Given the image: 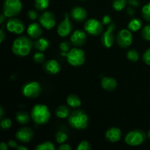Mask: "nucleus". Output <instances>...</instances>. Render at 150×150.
<instances>
[{
	"instance_id": "ddd939ff",
	"label": "nucleus",
	"mask_w": 150,
	"mask_h": 150,
	"mask_svg": "<svg viewBox=\"0 0 150 150\" xmlns=\"http://www.w3.org/2000/svg\"><path fill=\"white\" fill-rule=\"evenodd\" d=\"M39 22L44 29L51 30L56 26V17L52 12L45 11L40 16Z\"/></svg>"
},
{
	"instance_id": "1a4fd4ad",
	"label": "nucleus",
	"mask_w": 150,
	"mask_h": 150,
	"mask_svg": "<svg viewBox=\"0 0 150 150\" xmlns=\"http://www.w3.org/2000/svg\"><path fill=\"white\" fill-rule=\"evenodd\" d=\"M116 41L119 46L127 48L133 43V34L129 29H123L119 31L116 37Z\"/></svg>"
},
{
	"instance_id": "de8ad7c7",
	"label": "nucleus",
	"mask_w": 150,
	"mask_h": 150,
	"mask_svg": "<svg viewBox=\"0 0 150 150\" xmlns=\"http://www.w3.org/2000/svg\"><path fill=\"white\" fill-rule=\"evenodd\" d=\"M4 117V109H3L2 107H0V119H3Z\"/></svg>"
},
{
	"instance_id": "a18cd8bd",
	"label": "nucleus",
	"mask_w": 150,
	"mask_h": 150,
	"mask_svg": "<svg viewBox=\"0 0 150 150\" xmlns=\"http://www.w3.org/2000/svg\"><path fill=\"white\" fill-rule=\"evenodd\" d=\"M127 15H128V16H133V15H134V13H135V10H133V7H128V8L127 9Z\"/></svg>"
},
{
	"instance_id": "4468645a",
	"label": "nucleus",
	"mask_w": 150,
	"mask_h": 150,
	"mask_svg": "<svg viewBox=\"0 0 150 150\" xmlns=\"http://www.w3.org/2000/svg\"><path fill=\"white\" fill-rule=\"evenodd\" d=\"M87 40V35L83 30L78 29L73 32L70 36V42L75 47H81L86 43Z\"/></svg>"
},
{
	"instance_id": "c85d7f7f",
	"label": "nucleus",
	"mask_w": 150,
	"mask_h": 150,
	"mask_svg": "<svg viewBox=\"0 0 150 150\" xmlns=\"http://www.w3.org/2000/svg\"><path fill=\"white\" fill-rule=\"evenodd\" d=\"M139 53L138 52L137 50L131 49L129 50L127 52V59L130 62H136L139 59Z\"/></svg>"
},
{
	"instance_id": "4be33fe9",
	"label": "nucleus",
	"mask_w": 150,
	"mask_h": 150,
	"mask_svg": "<svg viewBox=\"0 0 150 150\" xmlns=\"http://www.w3.org/2000/svg\"><path fill=\"white\" fill-rule=\"evenodd\" d=\"M71 114L70 109L68 106L64 105H59L57 107L55 110V115L56 117L59 119H64L67 118Z\"/></svg>"
},
{
	"instance_id": "37998d69",
	"label": "nucleus",
	"mask_w": 150,
	"mask_h": 150,
	"mask_svg": "<svg viewBox=\"0 0 150 150\" xmlns=\"http://www.w3.org/2000/svg\"><path fill=\"white\" fill-rule=\"evenodd\" d=\"M6 38V35L4 33V31L3 28H1L0 29V42H3Z\"/></svg>"
},
{
	"instance_id": "20e7f679",
	"label": "nucleus",
	"mask_w": 150,
	"mask_h": 150,
	"mask_svg": "<svg viewBox=\"0 0 150 150\" xmlns=\"http://www.w3.org/2000/svg\"><path fill=\"white\" fill-rule=\"evenodd\" d=\"M66 59L69 64L73 67H79L82 64H84L85 59V53L81 48L78 47L71 48L68 52L67 53Z\"/></svg>"
},
{
	"instance_id": "3c124183",
	"label": "nucleus",
	"mask_w": 150,
	"mask_h": 150,
	"mask_svg": "<svg viewBox=\"0 0 150 150\" xmlns=\"http://www.w3.org/2000/svg\"><path fill=\"white\" fill-rule=\"evenodd\" d=\"M81 1H86V0H81Z\"/></svg>"
},
{
	"instance_id": "58836bf2",
	"label": "nucleus",
	"mask_w": 150,
	"mask_h": 150,
	"mask_svg": "<svg viewBox=\"0 0 150 150\" xmlns=\"http://www.w3.org/2000/svg\"><path fill=\"white\" fill-rule=\"evenodd\" d=\"M102 23L104 25V26H107V25H109L110 23H112L111 22V16H108V15H105V16H104L102 18Z\"/></svg>"
},
{
	"instance_id": "f03ea898",
	"label": "nucleus",
	"mask_w": 150,
	"mask_h": 150,
	"mask_svg": "<svg viewBox=\"0 0 150 150\" xmlns=\"http://www.w3.org/2000/svg\"><path fill=\"white\" fill-rule=\"evenodd\" d=\"M30 115L34 122L42 125L48 122L51 117V112L47 105L44 104H37L32 108Z\"/></svg>"
},
{
	"instance_id": "49530a36",
	"label": "nucleus",
	"mask_w": 150,
	"mask_h": 150,
	"mask_svg": "<svg viewBox=\"0 0 150 150\" xmlns=\"http://www.w3.org/2000/svg\"><path fill=\"white\" fill-rule=\"evenodd\" d=\"M6 18L7 17L4 16V13H1V14L0 15V24H2V23H4V21H5Z\"/></svg>"
},
{
	"instance_id": "b1692460",
	"label": "nucleus",
	"mask_w": 150,
	"mask_h": 150,
	"mask_svg": "<svg viewBox=\"0 0 150 150\" xmlns=\"http://www.w3.org/2000/svg\"><path fill=\"white\" fill-rule=\"evenodd\" d=\"M142 26V22L140 19L137 18H134L132 19L129 23L127 24V28L131 32H138L140 30Z\"/></svg>"
},
{
	"instance_id": "f257e3e1",
	"label": "nucleus",
	"mask_w": 150,
	"mask_h": 150,
	"mask_svg": "<svg viewBox=\"0 0 150 150\" xmlns=\"http://www.w3.org/2000/svg\"><path fill=\"white\" fill-rule=\"evenodd\" d=\"M33 46L34 43L30 38L26 36H21L13 41L12 51L15 55L24 57L30 54Z\"/></svg>"
},
{
	"instance_id": "f704fd0d",
	"label": "nucleus",
	"mask_w": 150,
	"mask_h": 150,
	"mask_svg": "<svg viewBox=\"0 0 150 150\" xmlns=\"http://www.w3.org/2000/svg\"><path fill=\"white\" fill-rule=\"evenodd\" d=\"M12 125V121L9 118H5V119H1V123H0V125L1 127L4 130H7V129H10Z\"/></svg>"
},
{
	"instance_id": "473e14b6",
	"label": "nucleus",
	"mask_w": 150,
	"mask_h": 150,
	"mask_svg": "<svg viewBox=\"0 0 150 150\" xmlns=\"http://www.w3.org/2000/svg\"><path fill=\"white\" fill-rule=\"evenodd\" d=\"M142 37L144 40L150 41V24L146 25L142 28Z\"/></svg>"
},
{
	"instance_id": "aec40b11",
	"label": "nucleus",
	"mask_w": 150,
	"mask_h": 150,
	"mask_svg": "<svg viewBox=\"0 0 150 150\" xmlns=\"http://www.w3.org/2000/svg\"><path fill=\"white\" fill-rule=\"evenodd\" d=\"M101 86L105 90L111 92L117 86V81L115 79L111 77H103L101 80Z\"/></svg>"
},
{
	"instance_id": "412c9836",
	"label": "nucleus",
	"mask_w": 150,
	"mask_h": 150,
	"mask_svg": "<svg viewBox=\"0 0 150 150\" xmlns=\"http://www.w3.org/2000/svg\"><path fill=\"white\" fill-rule=\"evenodd\" d=\"M34 46H35V49L38 50V51L44 52L50 46V42L46 38L40 37L38 39H36L35 42H34Z\"/></svg>"
},
{
	"instance_id": "a211bd4d",
	"label": "nucleus",
	"mask_w": 150,
	"mask_h": 150,
	"mask_svg": "<svg viewBox=\"0 0 150 150\" xmlns=\"http://www.w3.org/2000/svg\"><path fill=\"white\" fill-rule=\"evenodd\" d=\"M42 26H41L40 23H38L36 22L30 23L26 29V32H27L29 38L32 39H38L39 38H40L42 33Z\"/></svg>"
},
{
	"instance_id": "393cba45",
	"label": "nucleus",
	"mask_w": 150,
	"mask_h": 150,
	"mask_svg": "<svg viewBox=\"0 0 150 150\" xmlns=\"http://www.w3.org/2000/svg\"><path fill=\"white\" fill-rule=\"evenodd\" d=\"M16 120L19 124L21 125H26L29 123V120H30V117H29V114L26 113V111H19L16 114Z\"/></svg>"
},
{
	"instance_id": "bb28decb",
	"label": "nucleus",
	"mask_w": 150,
	"mask_h": 150,
	"mask_svg": "<svg viewBox=\"0 0 150 150\" xmlns=\"http://www.w3.org/2000/svg\"><path fill=\"white\" fill-rule=\"evenodd\" d=\"M127 0H114L112 3V7L114 10L120 12L126 7Z\"/></svg>"
},
{
	"instance_id": "c03bdc74",
	"label": "nucleus",
	"mask_w": 150,
	"mask_h": 150,
	"mask_svg": "<svg viewBox=\"0 0 150 150\" xmlns=\"http://www.w3.org/2000/svg\"><path fill=\"white\" fill-rule=\"evenodd\" d=\"M8 144H6L4 142H1L0 144V149L1 150H7L8 149Z\"/></svg>"
},
{
	"instance_id": "7c9ffc66",
	"label": "nucleus",
	"mask_w": 150,
	"mask_h": 150,
	"mask_svg": "<svg viewBox=\"0 0 150 150\" xmlns=\"http://www.w3.org/2000/svg\"><path fill=\"white\" fill-rule=\"evenodd\" d=\"M142 16L144 20L150 22V1L142 7Z\"/></svg>"
},
{
	"instance_id": "9d476101",
	"label": "nucleus",
	"mask_w": 150,
	"mask_h": 150,
	"mask_svg": "<svg viewBox=\"0 0 150 150\" xmlns=\"http://www.w3.org/2000/svg\"><path fill=\"white\" fill-rule=\"evenodd\" d=\"M115 23H111L108 25L107 30L103 32L100 38V42L103 46L106 48H110L113 46L115 41V37L114 35V31L115 29Z\"/></svg>"
},
{
	"instance_id": "c9c22d12",
	"label": "nucleus",
	"mask_w": 150,
	"mask_h": 150,
	"mask_svg": "<svg viewBox=\"0 0 150 150\" xmlns=\"http://www.w3.org/2000/svg\"><path fill=\"white\" fill-rule=\"evenodd\" d=\"M92 149L90 144L86 141H82L78 145L76 149L77 150H90Z\"/></svg>"
},
{
	"instance_id": "5701e85b",
	"label": "nucleus",
	"mask_w": 150,
	"mask_h": 150,
	"mask_svg": "<svg viewBox=\"0 0 150 150\" xmlns=\"http://www.w3.org/2000/svg\"><path fill=\"white\" fill-rule=\"evenodd\" d=\"M67 103L73 108H78L81 105V100L78 95L75 94L69 95L67 98Z\"/></svg>"
},
{
	"instance_id": "f3484780",
	"label": "nucleus",
	"mask_w": 150,
	"mask_h": 150,
	"mask_svg": "<svg viewBox=\"0 0 150 150\" xmlns=\"http://www.w3.org/2000/svg\"><path fill=\"white\" fill-rule=\"evenodd\" d=\"M43 69L48 74L56 75L60 72L61 66L56 59H50L44 63Z\"/></svg>"
},
{
	"instance_id": "0eeeda50",
	"label": "nucleus",
	"mask_w": 150,
	"mask_h": 150,
	"mask_svg": "<svg viewBox=\"0 0 150 150\" xmlns=\"http://www.w3.org/2000/svg\"><path fill=\"white\" fill-rule=\"evenodd\" d=\"M22 95L27 98H38L42 93V87L40 84L37 81L27 82L23 86L21 89Z\"/></svg>"
},
{
	"instance_id": "6e6552de",
	"label": "nucleus",
	"mask_w": 150,
	"mask_h": 150,
	"mask_svg": "<svg viewBox=\"0 0 150 150\" xmlns=\"http://www.w3.org/2000/svg\"><path fill=\"white\" fill-rule=\"evenodd\" d=\"M103 26L102 21H100L98 19L89 18L85 21L83 28L88 35L98 36L103 32Z\"/></svg>"
},
{
	"instance_id": "423d86ee",
	"label": "nucleus",
	"mask_w": 150,
	"mask_h": 150,
	"mask_svg": "<svg viewBox=\"0 0 150 150\" xmlns=\"http://www.w3.org/2000/svg\"><path fill=\"white\" fill-rule=\"evenodd\" d=\"M146 139V133L143 130H133L127 133L125 137V142L129 146H137L142 144Z\"/></svg>"
},
{
	"instance_id": "c756f323",
	"label": "nucleus",
	"mask_w": 150,
	"mask_h": 150,
	"mask_svg": "<svg viewBox=\"0 0 150 150\" xmlns=\"http://www.w3.org/2000/svg\"><path fill=\"white\" fill-rule=\"evenodd\" d=\"M67 133H64V131H58L56 133L55 136V139L56 142L59 144H64L66 141L67 140Z\"/></svg>"
},
{
	"instance_id": "39448f33",
	"label": "nucleus",
	"mask_w": 150,
	"mask_h": 150,
	"mask_svg": "<svg viewBox=\"0 0 150 150\" xmlns=\"http://www.w3.org/2000/svg\"><path fill=\"white\" fill-rule=\"evenodd\" d=\"M22 10L21 0H4L3 4V13L7 18L16 17Z\"/></svg>"
},
{
	"instance_id": "cd10ccee",
	"label": "nucleus",
	"mask_w": 150,
	"mask_h": 150,
	"mask_svg": "<svg viewBox=\"0 0 150 150\" xmlns=\"http://www.w3.org/2000/svg\"><path fill=\"white\" fill-rule=\"evenodd\" d=\"M36 150H55L56 147L54 144L51 142H45L39 144L35 148Z\"/></svg>"
},
{
	"instance_id": "79ce46f5",
	"label": "nucleus",
	"mask_w": 150,
	"mask_h": 150,
	"mask_svg": "<svg viewBox=\"0 0 150 150\" xmlns=\"http://www.w3.org/2000/svg\"><path fill=\"white\" fill-rule=\"evenodd\" d=\"M8 146H9V147L12 148V149H14V148L17 149V147H18V144L16 143L15 141L10 140V141H9V142H8Z\"/></svg>"
},
{
	"instance_id": "9b49d317",
	"label": "nucleus",
	"mask_w": 150,
	"mask_h": 150,
	"mask_svg": "<svg viewBox=\"0 0 150 150\" xmlns=\"http://www.w3.org/2000/svg\"><path fill=\"white\" fill-rule=\"evenodd\" d=\"M7 31L16 35H21L25 29V25L21 20L17 18H10L6 23Z\"/></svg>"
},
{
	"instance_id": "8fccbe9b",
	"label": "nucleus",
	"mask_w": 150,
	"mask_h": 150,
	"mask_svg": "<svg viewBox=\"0 0 150 150\" xmlns=\"http://www.w3.org/2000/svg\"><path fill=\"white\" fill-rule=\"evenodd\" d=\"M147 136H148V137H149V139H150V130H149V131H148V133H147Z\"/></svg>"
},
{
	"instance_id": "4c0bfd02",
	"label": "nucleus",
	"mask_w": 150,
	"mask_h": 150,
	"mask_svg": "<svg viewBox=\"0 0 150 150\" xmlns=\"http://www.w3.org/2000/svg\"><path fill=\"white\" fill-rule=\"evenodd\" d=\"M143 62L147 65H150V48L146 50L142 56Z\"/></svg>"
},
{
	"instance_id": "2f4dec72",
	"label": "nucleus",
	"mask_w": 150,
	"mask_h": 150,
	"mask_svg": "<svg viewBox=\"0 0 150 150\" xmlns=\"http://www.w3.org/2000/svg\"><path fill=\"white\" fill-rule=\"evenodd\" d=\"M45 55L41 51L36 52L33 56V60L35 61V62L38 63V64H42L45 62Z\"/></svg>"
},
{
	"instance_id": "72a5a7b5",
	"label": "nucleus",
	"mask_w": 150,
	"mask_h": 150,
	"mask_svg": "<svg viewBox=\"0 0 150 150\" xmlns=\"http://www.w3.org/2000/svg\"><path fill=\"white\" fill-rule=\"evenodd\" d=\"M71 42H67V41H63L60 43L59 49L61 52L67 53L70 49H71Z\"/></svg>"
},
{
	"instance_id": "e433bc0d",
	"label": "nucleus",
	"mask_w": 150,
	"mask_h": 150,
	"mask_svg": "<svg viewBox=\"0 0 150 150\" xmlns=\"http://www.w3.org/2000/svg\"><path fill=\"white\" fill-rule=\"evenodd\" d=\"M28 18L30 19L31 21H35L38 18H39L40 16L38 12L35 10H30L27 13Z\"/></svg>"
},
{
	"instance_id": "dca6fc26",
	"label": "nucleus",
	"mask_w": 150,
	"mask_h": 150,
	"mask_svg": "<svg viewBox=\"0 0 150 150\" xmlns=\"http://www.w3.org/2000/svg\"><path fill=\"white\" fill-rule=\"evenodd\" d=\"M70 15L72 19L78 23L84 21L87 18V12L86 9L81 6H76L73 7L70 10Z\"/></svg>"
},
{
	"instance_id": "7ed1b4c3",
	"label": "nucleus",
	"mask_w": 150,
	"mask_h": 150,
	"mask_svg": "<svg viewBox=\"0 0 150 150\" xmlns=\"http://www.w3.org/2000/svg\"><path fill=\"white\" fill-rule=\"evenodd\" d=\"M68 123L73 128L84 130L89 125V117L83 111L76 109L71 112L68 117Z\"/></svg>"
},
{
	"instance_id": "a878e982",
	"label": "nucleus",
	"mask_w": 150,
	"mask_h": 150,
	"mask_svg": "<svg viewBox=\"0 0 150 150\" xmlns=\"http://www.w3.org/2000/svg\"><path fill=\"white\" fill-rule=\"evenodd\" d=\"M49 0H35V7L38 11H45L49 7Z\"/></svg>"
},
{
	"instance_id": "2eb2a0df",
	"label": "nucleus",
	"mask_w": 150,
	"mask_h": 150,
	"mask_svg": "<svg viewBox=\"0 0 150 150\" xmlns=\"http://www.w3.org/2000/svg\"><path fill=\"white\" fill-rule=\"evenodd\" d=\"M34 137V132L31 128L23 127L19 129L16 133V138L21 143H29Z\"/></svg>"
},
{
	"instance_id": "a19ab883",
	"label": "nucleus",
	"mask_w": 150,
	"mask_h": 150,
	"mask_svg": "<svg viewBox=\"0 0 150 150\" xmlns=\"http://www.w3.org/2000/svg\"><path fill=\"white\" fill-rule=\"evenodd\" d=\"M128 4L133 7H138L139 6V2L138 0H128Z\"/></svg>"
},
{
	"instance_id": "09e8293b",
	"label": "nucleus",
	"mask_w": 150,
	"mask_h": 150,
	"mask_svg": "<svg viewBox=\"0 0 150 150\" xmlns=\"http://www.w3.org/2000/svg\"><path fill=\"white\" fill-rule=\"evenodd\" d=\"M17 149H18V150H28L27 148H26V146H23V145H19V146H18Z\"/></svg>"
},
{
	"instance_id": "ea45409f",
	"label": "nucleus",
	"mask_w": 150,
	"mask_h": 150,
	"mask_svg": "<svg viewBox=\"0 0 150 150\" xmlns=\"http://www.w3.org/2000/svg\"><path fill=\"white\" fill-rule=\"evenodd\" d=\"M58 149L59 150H71L72 147L68 144H62L58 147Z\"/></svg>"
},
{
	"instance_id": "6ab92c4d",
	"label": "nucleus",
	"mask_w": 150,
	"mask_h": 150,
	"mask_svg": "<svg viewBox=\"0 0 150 150\" xmlns=\"http://www.w3.org/2000/svg\"><path fill=\"white\" fill-rule=\"evenodd\" d=\"M105 137L108 142L111 143H116L120 141L122 138V131L120 128L112 127L105 132Z\"/></svg>"
},
{
	"instance_id": "f8f14e48",
	"label": "nucleus",
	"mask_w": 150,
	"mask_h": 150,
	"mask_svg": "<svg viewBox=\"0 0 150 150\" xmlns=\"http://www.w3.org/2000/svg\"><path fill=\"white\" fill-rule=\"evenodd\" d=\"M72 30H73V24L70 20V16L68 13H65L64 19L57 26V33L60 37L65 38L71 33Z\"/></svg>"
}]
</instances>
